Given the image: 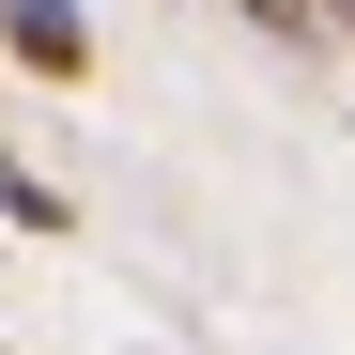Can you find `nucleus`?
Instances as JSON below:
<instances>
[{
	"label": "nucleus",
	"mask_w": 355,
	"mask_h": 355,
	"mask_svg": "<svg viewBox=\"0 0 355 355\" xmlns=\"http://www.w3.org/2000/svg\"><path fill=\"white\" fill-rule=\"evenodd\" d=\"M248 16H263V31H324V0H248Z\"/></svg>",
	"instance_id": "nucleus-3"
},
{
	"label": "nucleus",
	"mask_w": 355,
	"mask_h": 355,
	"mask_svg": "<svg viewBox=\"0 0 355 355\" xmlns=\"http://www.w3.org/2000/svg\"><path fill=\"white\" fill-rule=\"evenodd\" d=\"M0 355H16V340H0Z\"/></svg>",
	"instance_id": "nucleus-4"
},
{
	"label": "nucleus",
	"mask_w": 355,
	"mask_h": 355,
	"mask_svg": "<svg viewBox=\"0 0 355 355\" xmlns=\"http://www.w3.org/2000/svg\"><path fill=\"white\" fill-rule=\"evenodd\" d=\"M0 78L78 93V78H93V16H78V0H0Z\"/></svg>",
	"instance_id": "nucleus-1"
},
{
	"label": "nucleus",
	"mask_w": 355,
	"mask_h": 355,
	"mask_svg": "<svg viewBox=\"0 0 355 355\" xmlns=\"http://www.w3.org/2000/svg\"><path fill=\"white\" fill-rule=\"evenodd\" d=\"M0 232H31V248H62V232H78V201L46 186V170H31L16 139H0Z\"/></svg>",
	"instance_id": "nucleus-2"
}]
</instances>
